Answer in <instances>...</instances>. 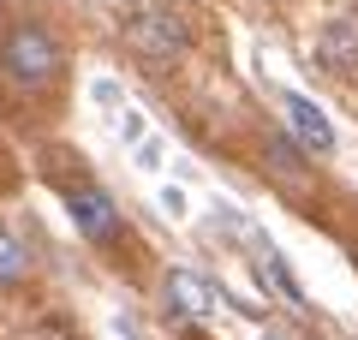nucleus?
Listing matches in <instances>:
<instances>
[{
	"label": "nucleus",
	"mask_w": 358,
	"mask_h": 340,
	"mask_svg": "<svg viewBox=\"0 0 358 340\" xmlns=\"http://www.w3.org/2000/svg\"><path fill=\"white\" fill-rule=\"evenodd\" d=\"M48 340H66V334H48Z\"/></svg>",
	"instance_id": "9d476101"
},
{
	"label": "nucleus",
	"mask_w": 358,
	"mask_h": 340,
	"mask_svg": "<svg viewBox=\"0 0 358 340\" xmlns=\"http://www.w3.org/2000/svg\"><path fill=\"white\" fill-rule=\"evenodd\" d=\"M0 179H6V150H0Z\"/></svg>",
	"instance_id": "1a4fd4ad"
},
{
	"label": "nucleus",
	"mask_w": 358,
	"mask_h": 340,
	"mask_svg": "<svg viewBox=\"0 0 358 340\" xmlns=\"http://www.w3.org/2000/svg\"><path fill=\"white\" fill-rule=\"evenodd\" d=\"M30 269H36V257H30V245L18 239L13 227H0V287H24Z\"/></svg>",
	"instance_id": "0eeeda50"
},
{
	"label": "nucleus",
	"mask_w": 358,
	"mask_h": 340,
	"mask_svg": "<svg viewBox=\"0 0 358 340\" xmlns=\"http://www.w3.org/2000/svg\"><path fill=\"white\" fill-rule=\"evenodd\" d=\"M120 42L131 60H143L150 72H167L192 54V24L173 0H131L120 13Z\"/></svg>",
	"instance_id": "f03ea898"
},
{
	"label": "nucleus",
	"mask_w": 358,
	"mask_h": 340,
	"mask_svg": "<svg viewBox=\"0 0 358 340\" xmlns=\"http://www.w3.org/2000/svg\"><path fill=\"white\" fill-rule=\"evenodd\" d=\"M162 292H167V304H173L179 316H209V311H215V304H221V292L209 287L203 275H192V269H173Z\"/></svg>",
	"instance_id": "39448f33"
},
{
	"label": "nucleus",
	"mask_w": 358,
	"mask_h": 340,
	"mask_svg": "<svg viewBox=\"0 0 358 340\" xmlns=\"http://www.w3.org/2000/svg\"><path fill=\"white\" fill-rule=\"evenodd\" d=\"M263 281L281 292L287 304H305V287L293 281V269H287V257H281V251H263Z\"/></svg>",
	"instance_id": "6e6552de"
},
{
	"label": "nucleus",
	"mask_w": 358,
	"mask_h": 340,
	"mask_svg": "<svg viewBox=\"0 0 358 340\" xmlns=\"http://www.w3.org/2000/svg\"><path fill=\"white\" fill-rule=\"evenodd\" d=\"M0 84L30 108H48L66 90V42L48 18H13L0 30Z\"/></svg>",
	"instance_id": "f257e3e1"
},
{
	"label": "nucleus",
	"mask_w": 358,
	"mask_h": 340,
	"mask_svg": "<svg viewBox=\"0 0 358 340\" xmlns=\"http://www.w3.org/2000/svg\"><path fill=\"white\" fill-rule=\"evenodd\" d=\"M60 197H66V215H72V227H78V239H90L96 251H108L114 263H126V251H131V227H126V215H120V203L108 197L96 179L78 167V173H60Z\"/></svg>",
	"instance_id": "7ed1b4c3"
},
{
	"label": "nucleus",
	"mask_w": 358,
	"mask_h": 340,
	"mask_svg": "<svg viewBox=\"0 0 358 340\" xmlns=\"http://www.w3.org/2000/svg\"><path fill=\"white\" fill-rule=\"evenodd\" d=\"M317 54H322L329 72H352L358 66V24H329L322 42H317Z\"/></svg>",
	"instance_id": "423d86ee"
},
{
	"label": "nucleus",
	"mask_w": 358,
	"mask_h": 340,
	"mask_svg": "<svg viewBox=\"0 0 358 340\" xmlns=\"http://www.w3.org/2000/svg\"><path fill=\"white\" fill-rule=\"evenodd\" d=\"M281 113H287V132L299 138V150H305V155H334V126H329V113H322L310 96L281 90Z\"/></svg>",
	"instance_id": "20e7f679"
}]
</instances>
